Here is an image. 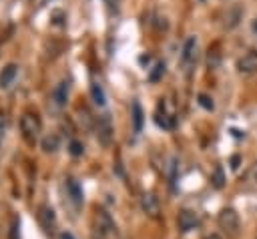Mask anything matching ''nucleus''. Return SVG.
I'll use <instances>...</instances> for the list:
<instances>
[{
	"label": "nucleus",
	"instance_id": "4",
	"mask_svg": "<svg viewBox=\"0 0 257 239\" xmlns=\"http://www.w3.org/2000/svg\"><path fill=\"white\" fill-rule=\"evenodd\" d=\"M237 68H239V72H245V74L257 72V50L245 52V54L237 60Z\"/></svg>",
	"mask_w": 257,
	"mask_h": 239
},
{
	"label": "nucleus",
	"instance_id": "13",
	"mask_svg": "<svg viewBox=\"0 0 257 239\" xmlns=\"http://www.w3.org/2000/svg\"><path fill=\"white\" fill-rule=\"evenodd\" d=\"M90 94H92V100L98 106H104L106 104V94H104V90H102V86L98 82H92L90 84Z\"/></svg>",
	"mask_w": 257,
	"mask_h": 239
},
{
	"label": "nucleus",
	"instance_id": "25",
	"mask_svg": "<svg viewBox=\"0 0 257 239\" xmlns=\"http://www.w3.org/2000/svg\"><path fill=\"white\" fill-rule=\"evenodd\" d=\"M205 239H223V237H221L219 233H211V235H207Z\"/></svg>",
	"mask_w": 257,
	"mask_h": 239
},
{
	"label": "nucleus",
	"instance_id": "3",
	"mask_svg": "<svg viewBox=\"0 0 257 239\" xmlns=\"http://www.w3.org/2000/svg\"><path fill=\"white\" fill-rule=\"evenodd\" d=\"M94 219H96V231H98L102 237H106V235H116V225H114L112 217H110L104 209H98Z\"/></svg>",
	"mask_w": 257,
	"mask_h": 239
},
{
	"label": "nucleus",
	"instance_id": "26",
	"mask_svg": "<svg viewBox=\"0 0 257 239\" xmlns=\"http://www.w3.org/2000/svg\"><path fill=\"white\" fill-rule=\"evenodd\" d=\"M92 239H104V237H102V235H100V233H98V235H96V233H94V235H92Z\"/></svg>",
	"mask_w": 257,
	"mask_h": 239
},
{
	"label": "nucleus",
	"instance_id": "22",
	"mask_svg": "<svg viewBox=\"0 0 257 239\" xmlns=\"http://www.w3.org/2000/svg\"><path fill=\"white\" fill-rule=\"evenodd\" d=\"M60 239H76V237H74L70 231H62V233H60Z\"/></svg>",
	"mask_w": 257,
	"mask_h": 239
},
{
	"label": "nucleus",
	"instance_id": "14",
	"mask_svg": "<svg viewBox=\"0 0 257 239\" xmlns=\"http://www.w3.org/2000/svg\"><path fill=\"white\" fill-rule=\"evenodd\" d=\"M155 123L161 127V129H165V131H171L173 129V118L163 110L161 112V108H159V112H157V116H155Z\"/></svg>",
	"mask_w": 257,
	"mask_h": 239
},
{
	"label": "nucleus",
	"instance_id": "1",
	"mask_svg": "<svg viewBox=\"0 0 257 239\" xmlns=\"http://www.w3.org/2000/svg\"><path fill=\"white\" fill-rule=\"evenodd\" d=\"M217 223L229 237H237V233H239V215H237L235 209H231V207L223 209L217 217Z\"/></svg>",
	"mask_w": 257,
	"mask_h": 239
},
{
	"label": "nucleus",
	"instance_id": "2",
	"mask_svg": "<svg viewBox=\"0 0 257 239\" xmlns=\"http://www.w3.org/2000/svg\"><path fill=\"white\" fill-rule=\"evenodd\" d=\"M20 129H22L24 139H26L28 143H34V141L38 139V135H40V118H38V114H30V112L22 114V118H20Z\"/></svg>",
	"mask_w": 257,
	"mask_h": 239
},
{
	"label": "nucleus",
	"instance_id": "18",
	"mask_svg": "<svg viewBox=\"0 0 257 239\" xmlns=\"http://www.w3.org/2000/svg\"><path fill=\"white\" fill-rule=\"evenodd\" d=\"M163 74H165V64H163V62H159V64L155 66V70L151 72V76H149V78H151V80L155 82V80H159V78H161Z\"/></svg>",
	"mask_w": 257,
	"mask_h": 239
},
{
	"label": "nucleus",
	"instance_id": "8",
	"mask_svg": "<svg viewBox=\"0 0 257 239\" xmlns=\"http://www.w3.org/2000/svg\"><path fill=\"white\" fill-rule=\"evenodd\" d=\"M16 74H18V66H16V64H6V66L0 70V88H8V86L14 82Z\"/></svg>",
	"mask_w": 257,
	"mask_h": 239
},
{
	"label": "nucleus",
	"instance_id": "17",
	"mask_svg": "<svg viewBox=\"0 0 257 239\" xmlns=\"http://www.w3.org/2000/svg\"><path fill=\"white\" fill-rule=\"evenodd\" d=\"M197 98H199V104H201L205 110H213V108H215V104H213V98H211L209 94H199Z\"/></svg>",
	"mask_w": 257,
	"mask_h": 239
},
{
	"label": "nucleus",
	"instance_id": "10",
	"mask_svg": "<svg viewBox=\"0 0 257 239\" xmlns=\"http://www.w3.org/2000/svg\"><path fill=\"white\" fill-rule=\"evenodd\" d=\"M141 205H143L145 213H149V215H157L159 213V199L153 193H145L143 199H141Z\"/></svg>",
	"mask_w": 257,
	"mask_h": 239
},
{
	"label": "nucleus",
	"instance_id": "6",
	"mask_svg": "<svg viewBox=\"0 0 257 239\" xmlns=\"http://www.w3.org/2000/svg\"><path fill=\"white\" fill-rule=\"evenodd\" d=\"M181 60L185 66L193 64L197 60V38L195 36H189L183 44V52H181Z\"/></svg>",
	"mask_w": 257,
	"mask_h": 239
},
{
	"label": "nucleus",
	"instance_id": "7",
	"mask_svg": "<svg viewBox=\"0 0 257 239\" xmlns=\"http://www.w3.org/2000/svg\"><path fill=\"white\" fill-rule=\"evenodd\" d=\"M66 98H68V82L62 80L54 90H52V102L56 108H62L66 104Z\"/></svg>",
	"mask_w": 257,
	"mask_h": 239
},
{
	"label": "nucleus",
	"instance_id": "20",
	"mask_svg": "<svg viewBox=\"0 0 257 239\" xmlns=\"http://www.w3.org/2000/svg\"><path fill=\"white\" fill-rule=\"evenodd\" d=\"M82 151H84V147H82L78 141H72V143H70V155L80 157V155H82Z\"/></svg>",
	"mask_w": 257,
	"mask_h": 239
},
{
	"label": "nucleus",
	"instance_id": "24",
	"mask_svg": "<svg viewBox=\"0 0 257 239\" xmlns=\"http://www.w3.org/2000/svg\"><path fill=\"white\" fill-rule=\"evenodd\" d=\"M2 137H4V118L0 116V141H2Z\"/></svg>",
	"mask_w": 257,
	"mask_h": 239
},
{
	"label": "nucleus",
	"instance_id": "19",
	"mask_svg": "<svg viewBox=\"0 0 257 239\" xmlns=\"http://www.w3.org/2000/svg\"><path fill=\"white\" fill-rule=\"evenodd\" d=\"M207 62H209V66H211V68H215V66L219 64V52H217V48L209 50V58H207Z\"/></svg>",
	"mask_w": 257,
	"mask_h": 239
},
{
	"label": "nucleus",
	"instance_id": "5",
	"mask_svg": "<svg viewBox=\"0 0 257 239\" xmlns=\"http://www.w3.org/2000/svg\"><path fill=\"white\" fill-rule=\"evenodd\" d=\"M177 223H179V229L183 233H187V231H191V229H195L199 225V217H197V213H193L189 209H183L179 213V217H177Z\"/></svg>",
	"mask_w": 257,
	"mask_h": 239
},
{
	"label": "nucleus",
	"instance_id": "15",
	"mask_svg": "<svg viewBox=\"0 0 257 239\" xmlns=\"http://www.w3.org/2000/svg\"><path fill=\"white\" fill-rule=\"evenodd\" d=\"M211 185H213L215 189H223V185H225V173H223V169H221V167H215V169H213Z\"/></svg>",
	"mask_w": 257,
	"mask_h": 239
},
{
	"label": "nucleus",
	"instance_id": "9",
	"mask_svg": "<svg viewBox=\"0 0 257 239\" xmlns=\"http://www.w3.org/2000/svg\"><path fill=\"white\" fill-rule=\"evenodd\" d=\"M66 191H68V195H70V201L78 207V205L82 203V189H80V185H78L74 179H66Z\"/></svg>",
	"mask_w": 257,
	"mask_h": 239
},
{
	"label": "nucleus",
	"instance_id": "21",
	"mask_svg": "<svg viewBox=\"0 0 257 239\" xmlns=\"http://www.w3.org/2000/svg\"><path fill=\"white\" fill-rule=\"evenodd\" d=\"M239 163H241V157H239V155H233V157H231V169H233V171L239 169Z\"/></svg>",
	"mask_w": 257,
	"mask_h": 239
},
{
	"label": "nucleus",
	"instance_id": "11",
	"mask_svg": "<svg viewBox=\"0 0 257 239\" xmlns=\"http://www.w3.org/2000/svg\"><path fill=\"white\" fill-rule=\"evenodd\" d=\"M143 121H145V112H143L141 104L135 100V102H133V129H135L137 135L143 131Z\"/></svg>",
	"mask_w": 257,
	"mask_h": 239
},
{
	"label": "nucleus",
	"instance_id": "16",
	"mask_svg": "<svg viewBox=\"0 0 257 239\" xmlns=\"http://www.w3.org/2000/svg\"><path fill=\"white\" fill-rule=\"evenodd\" d=\"M42 149H44L46 153H54V151L58 149V137H56V135L46 137V139L42 141Z\"/></svg>",
	"mask_w": 257,
	"mask_h": 239
},
{
	"label": "nucleus",
	"instance_id": "23",
	"mask_svg": "<svg viewBox=\"0 0 257 239\" xmlns=\"http://www.w3.org/2000/svg\"><path fill=\"white\" fill-rule=\"evenodd\" d=\"M251 179L257 183V163H255V165H253V169H251Z\"/></svg>",
	"mask_w": 257,
	"mask_h": 239
},
{
	"label": "nucleus",
	"instance_id": "12",
	"mask_svg": "<svg viewBox=\"0 0 257 239\" xmlns=\"http://www.w3.org/2000/svg\"><path fill=\"white\" fill-rule=\"evenodd\" d=\"M40 223H42V227L46 231H52V227H54V211L48 209V207H42L40 209Z\"/></svg>",
	"mask_w": 257,
	"mask_h": 239
}]
</instances>
